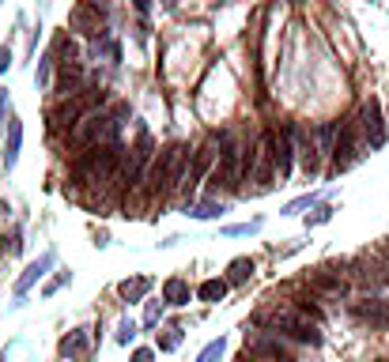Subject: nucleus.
<instances>
[{
	"instance_id": "nucleus-1",
	"label": "nucleus",
	"mask_w": 389,
	"mask_h": 362,
	"mask_svg": "<svg viewBox=\"0 0 389 362\" xmlns=\"http://www.w3.org/2000/svg\"><path fill=\"white\" fill-rule=\"evenodd\" d=\"M261 321L272 332H284V336H291V340H299V343H310V347H318V343H321L318 324H314V317H310V313H302L299 306H280V310L265 313Z\"/></svg>"
},
{
	"instance_id": "nucleus-2",
	"label": "nucleus",
	"mask_w": 389,
	"mask_h": 362,
	"mask_svg": "<svg viewBox=\"0 0 389 362\" xmlns=\"http://www.w3.org/2000/svg\"><path fill=\"white\" fill-rule=\"evenodd\" d=\"M117 163H122V147L117 144H98V147H87V151L76 159V178L83 185H103L114 178Z\"/></svg>"
},
{
	"instance_id": "nucleus-3",
	"label": "nucleus",
	"mask_w": 389,
	"mask_h": 362,
	"mask_svg": "<svg viewBox=\"0 0 389 362\" xmlns=\"http://www.w3.org/2000/svg\"><path fill=\"white\" fill-rule=\"evenodd\" d=\"M242 155H246V147H238L230 136H219V166H216V174H212V181H216V189L223 185V189L235 193L238 185L246 181V166H242Z\"/></svg>"
},
{
	"instance_id": "nucleus-4",
	"label": "nucleus",
	"mask_w": 389,
	"mask_h": 362,
	"mask_svg": "<svg viewBox=\"0 0 389 362\" xmlns=\"http://www.w3.org/2000/svg\"><path fill=\"white\" fill-rule=\"evenodd\" d=\"M114 136H117V121L110 114H98V110L87 114L76 128H72V144L83 147V151H87V147H98V144H114Z\"/></svg>"
},
{
	"instance_id": "nucleus-5",
	"label": "nucleus",
	"mask_w": 389,
	"mask_h": 362,
	"mask_svg": "<svg viewBox=\"0 0 389 362\" xmlns=\"http://www.w3.org/2000/svg\"><path fill=\"white\" fill-rule=\"evenodd\" d=\"M268 151H272V166H276V178L280 185L291 178V166H295V133L291 128H284V133H268L265 136Z\"/></svg>"
},
{
	"instance_id": "nucleus-6",
	"label": "nucleus",
	"mask_w": 389,
	"mask_h": 362,
	"mask_svg": "<svg viewBox=\"0 0 389 362\" xmlns=\"http://www.w3.org/2000/svg\"><path fill=\"white\" fill-rule=\"evenodd\" d=\"M359 128H363L370 151H382L389 133H386V117H382V106H378V98H367V102H363V110H359Z\"/></svg>"
},
{
	"instance_id": "nucleus-7",
	"label": "nucleus",
	"mask_w": 389,
	"mask_h": 362,
	"mask_svg": "<svg viewBox=\"0 0 389 362\" xmlns=\"http://www.w3.org/2000/svg\"><path fill=\"white\" fill-rule=\"evenodd\" d=\"M359 121H344L340 125V140L332 144V166L337 170H348V166L359 163Z\"/></svg>"
},
{
	"instance_id": "nucleus-8",
	"label": "nucleus",
	"mask_w": 389,
	"mask_h": 362,
	"mask_svg": "<svg viewBox=\"0 0 389 362\" xmlns=\"http://www.w3.org/2000/svg\"><path fill=\"white\" fill-rule=\"evenodd\" d=\"M216 159H219V140H205L197 151H193V163H189V174H185V185H182V189H185V193L197 189L200 178L212 170V163H216Z\"/></svg>"
},
{
	"instance_id": "nucleus-9",
	"label": "nucleus",
	"mask_w": 389,
	"mask_h": 362,
	"mask_svg": "<svg viewBox=\"0 0 389 362\" xmlns=\"http://www.w3.org/2000/svg\"><path fill=\"white\" fill-rule=\"evenodd\" d=\"M246 351L257 355V359H265V362H295L280 336H254V340H246Z\"/></svg>"
},
{
	"instance_id": "nucleus-10",
	"label": "nucleus",
	"mask_w": 389,
	"mask_h": 362,
	"mask_svg": "<svg viewBox=\"0 0 389 362\" xmlns=\"http://www.w3.org/2000/svg\"><path fill=\"white\" fill-rule=\"evenodd\" d=\"M351 317L370 324V329H389V302H382V299L355 302V306H351Z\"/></svg>"
},
{
	"instance_id": "nucleus-11",
	"label": "nucleus",
	"mask_w": 389,
	"mask_h": 362,
	"mask_svg": "<svg viewBox=\"0 0 389 362\" xmlns=\"http://www.w3.org/2000/svg\"><path fill=\"white\" fill-rule=\"evenodd\" d=\"M310 287H314V291H321V294H332V299L348 294V280L337 272V268H329V264L314 268V272H310Z\"/></svg>"
},
{
	"instance_id": "nucleus-12",
	"label": "nucleus",
	"mask_w": 389,
	"mask_h": 362,
	"mask_svg": "<svg viewBox=\"0 0 389 362\" xmlns=\"http://www.w3.org/2000/svg\"><path fill=\"white\" fill-rule=\"evenodd\" d=\"M53 264H57V257H53V253H42L38 261H34V264H31V268H27V272L20 276V283H15V299H23V294L31 291V287L38 283V280H42L45 272H50Z\"/></svg>"
},
{
	"instance_id": "nucleus-13",
	"label": "nucleus",
	"mask_w": 389,
	"mask_h": 362,
	"mask_svg": "<svg viewBox=\"0 0 389 362\" xmlns=\"http://www.w3.org/2000/svg\"><path fill=\"white\" fill-rule=\"evenodd\" d=\"M83 68L80 64H64L61 68V80H57V95L61 98H76V95H83Z\"/></svg>"
},
{
	"instance_id": "nucleus-14",
	"label": "nucleus",
	"mask_w": 389,
	"mask_h": 362,
	"mask_svg": "<svg viewBox=\"0 0 389 362\" xmlns=\"http://www.w3.org/2000/svg\"><path fill=\"white\" fill-rule=\"evenodd\" d=\"M189 299H193V291L182 276H170V280L163 283V302L166 306H189Z\"/></svg>"
},
{
	"instance_id": "nucleus-15",
	"label": "nucleus",
	"mask_w": 389,
	"mask_h": 362,
	"mask_svg": "<svg viewBox=\"0 0 389 362\" xmlns=\"http://www.w3.org/2000/svg\"><path fill=\"white\" fill-rule=\"evenodd\" d=\"M72 27L83 31V34H98V8L76 4V8H72Z\"/></svg>"
},
{
	"instance_id": "nucleus-16",
	"label": "nucleus",
	"mask_w": 389,
	"mask_h": 362,
	"mask_svg": "<svg viewBox=\"0 0 389 362\" xmlns=\"http://www.w3.org/2000/svg\"><path fill=\"white\" fill-rule=\"evenodd\" d=\"M20 144H23V121L12 117V133H8V144H4V166L12 170L15 159H20Z\"/></svg>"
},
{
	"instance_id": "nucleus-17",
	"label": "nucleus",
	"mask_w": 389,
	"mask_h": 362,
	"mask_svg": "<svg viewBox=\"0 0 389 362\" xmlns=\"http://www.w3.org/2000/svg\"><path fill=\"white\" fill-rule=\"evenodd\" d=\"M147 291H152V280H147V276H136V280H125L117 287V294H122L125 302H144Z\"/></svg>"
},
{
	"instance_id": "nucleus-18",
	"label": "nucleus",
	"mask_w": 389,
	"mask_h": 362,
	"mask_svg": "<svg viewBox=\"0 0 389 362\" xmlns=\"http://www.w3.org/2000/svg\"><path fill=\"white\" fill-rule=\"evenodd\" d=\"M87 340H91V332L87 329H72L68 336L61 340V355H83V351H87Z\"/></svg>"
},
{
	"instance_id": "nucleus-19",
	"label": "nucleus",
	"mask_w": 389,
	"mask_h": 362,
	"mask_svg": "<svg viewBox=\"0 0 389 362\" xmlns=\"http://www.w3.org/2000/svg\"><path fill=\"white\" fill-rule=\"evenodd\" d=\"M227 291H230L227 280H205V283L197 287V299H200V302H223Z\"/></svg>"
},
{
	"instance_id": "nucleus-20",
	"label": "nucleus",
	"mask_w": 389,
	"mask_h": 362,
	"mask_svg": "<svg viewBox=\"0 0 389 362\" xmlns=\"http://www.w3.org/2000/svg\"><path fill=\"white\" fill-rule=\"evenodd\" d=\"M249 276H254V261H249V257H235V261L227 264V283H230V287L246 283Z\"/></svg>"
},
{
	"instance_id": "nucleus-21",
	"label": "nucleus",
	"mask_w": 389,
	"mask_h": 362,
	"mask_svg": "<svg viewBox=\"0 0 389 362\" xmlns=\"http://www.w3.org/2000/svg\"><path fill=\"white\" fill-rule=\"evenodd\" d=\"M223 211H227V204L205 200V204H193V208H185V216H193V219H219Z\"/></svg>"
},
{
	"instance_id": "nucleus-22",
	"label": "nucleus",
	"mask_w": 389,
	"mask_h": 362,
	"mask_svg": "<svg viewBox=\"0 0 389 362\" xmlns=\"http://www.w3.org/2000/svg\"><path fill=\"white\" fill-rule=\"evenodd\" d=\"M223 351H227V340L219 336V340H212L208 347L200 351V359H197V362H219V359H223Z\"/></svg>"
},
{
	"instance_id": "nucleus-23",
	"label": "nucleus",
	"mask_w": 389,
	"mask_h": 362,
	"mask_svg": "<svg viewBox=\"0 0 389 362\" xmlns=\"http://www.w3.org/2000/svg\"><path fill=\"white\" fill-rule=\"evenodd\" d=\"M261 227H265V219H249V223H235V227H227L223 234H227V238H238V234H257Z\"/></svg>"
},
{
	"instance_id": "nucleus-24",
	"label": "nucleus",
	"mask_w": 389,
	"mask_h": 362,
	"mask_svg": "<svg viewBox=\"0 0 389 362\" xmlns=\"http://www.w3.org/2000/svg\"><path fill=\"white\" fill-rule=\"evenodd\" d=\"M318 204V193H307V197H299V200H291L284 208V216H299V211H307V208H314Z\"/></svg>"
},
{
	"instance_id": "nucleus-25",
	"label": "nucleus",
	"mask_w": 389,
	"mask_h": 362,
	"mask_svg": "<svg viewBox=\"0 0 389 362\" xmlns=\"http://www.w3.org/2000/svg\"><path fill=\"white\" fill-rule=\"evenodd\" d=\"M159 317H163V302H147V310H144V324H147V329H155V324H159Z\"/></svg>"
},
{
	"instance_id": "nucleus-26",
	"label": "nucleus",
	"mask_w": 389,
	"mask_h": 362,
	"mask_svg": "<svg viewBox=\"0 0 389 362\" xmlns=\"http://www.w3.org/2000/svg\"><path fill=\"white\" fill-rule=\"evenodd\" d=\"M329 219H332V208L321 204V208H314V216H307V227H318V223H329Z\"/></svg>"
},
{
	"instance_id": "nucleus-27",
	"label": "nucleus",
	"mask_w": 389,
	"mask_h": 362,
	"mask_svg": "<svg viewBox=\"0 0 389 362\" xmlns=\"http://www.w3.org/2000/svg\"><path fill=\"white\" fill-rule=\"evenodd\" d=\"M178 343H182V329H170V332H166V336L159 340V347H163V351H174Z\"/></svg>"
},
{
	"instance_id": "nucleus-28",
	"label": "nucleus",
	"mask_w": 389,
	"mask_h": 362,
	"mask_svg": "<svg viewBox=\"0 0 389 362\" xmlns=\"http://www.w3.org/2000/svg\"><path fill=\"white\" fill-rule=\"evenodd\" d=\"M136 336V324L133 321H122V329H117V343H129Z\"/></svg>"
},
{
	"instance_id": "nucleus-29",
	"label": "nucleus",
	"mask_w": 389,
	"mask_h": 362,
	"mask_svg": "<svg viewBox=\"0 0 389 362\" xmlns=\"http://www.w3.org/2000/svg\"><path fill=\"white\" fill-rule=\"evenodd\" d=\"M68 280H72V276H68V272H61L57 280H50V283H45V294H57V291H61V287L68 283Z\"/></svg>"
},
{
	"instance_id": "nucleus-30",
	"label": "nucleus",
	"mask_w": 389,
	"mask_h": 362,
	"mask_svg": "<svg viewBox=\"0 0 389 362\" xmlns=\"http://www.w3.org/2000/svg\"><path fill=\"white\" fill-rule=\"evenodd\" d=\"M50 61H53V57H42V64H38V87H45V83H50Z\"/></svg>"
},
{
	"instance_id": "nucleus-31",
	"label": "nucleus",
	"mask_w": 389,
	"mask_h": 362,
	"mask_svg": "<svg viewBox=\"0 0 389 362\" xmlns=\"http://www.w3.org/2000/svg\"><path fill=\"white\" fill-rule=\"evenodd\" d=\"M133 362H155V351H147V347L133 351Z\"/></svg>"
},
{
	"instance_id": "nucleus-32",
	"label": "nucleus",
	"mask_w": 389,
	"mask_h": 362,
	"mask_svg": "<svg viewBox=\"0 0 389 362\" xmlns=\"http://www.w3.org/2000/svg\"><path fill=\"white\" fill-rule=\"evenodd\" d=\"M8 64H12V50H8V45H0V72H4Z\"/></svg>"
},
{
	"instance_id": "nucleus-33",
	"label": "nucleus",
	"mask_w": 389,
	"mask_h": 362,
	"mask_svg": "<svg viewBox=\"0 0 389 362\" xmlns=\"http://www.w3.org/2000/svg\"><path fill=\"white\" fill-rule=\"evenodd\" d=\"M4 106H8V91H0V117H4Z\"/></svg>"
},
{
	"instance_id": "nucleus-34",
	"label": "nucleus",
	"mask_w": 389,
	"mask_h": 362,
	"mask_svg": "<svg viewBox=\"0 0 389 362\" xmlns=\"http://www.w3.org/2000/svg\"><path fill=\"white\" fill-rule=\"evenodd\" d=\"M238 362H265V359H257V355H249V351H246V355L238 359Z\"/></svg>"
},
{
	"instance_id": "nucleus-35",
	"label": "nucleus",
	"mask_w": 389,
	"mask_h": 362,
	"mask_svg": "<svg viewBox=\"0 0 389 362\" xmlns=\"http://www.w3.org/2000/svg\"><path fill=\"white\" fill-rule=\"evenodd\" d=\"M136 8H140V12H147V8H152V0H136Z\"/></svg>"
}]
</instances>
